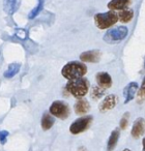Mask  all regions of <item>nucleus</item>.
Masks as SVG:
<instances>
[{
	"instance_id": "nucleus-7",
	"label": "nucleus",
	"mask_w": 145,
	"mask_h": 151,
	"mask_svg": "<svg viewBox=\"0 0 145 151\" xmlns=\"http://www.w3.org/2000/svg\"><path fill=\"white\" fill-rule=\"evenodd\" d=\"M118 99L116 95L114 94H110L107 95L105 99L102 101V103L100 104V111L102 113H106V112L110 111L113 108H115V106L117 105Z\"/></svg>"
},
{
	"instance_id": "nucleus-16",
	"label": "nucleus",
	"mask_w": 145,
	"mask_h": 151,
	"mask_svg": "<svg viewBox=\"0 0 145 151\" xmlns=\"http://www.w3.org/2000/svg\"><path fill=\"white\" fill-rule=\"evenodd\" d=\"M54 122H55V119H54V117H53V115H51L50 113H45L42 117V121H40L42 128L44 130H49L53 126Z\"/></svg>"
},
{
	"instance_id": "nucleus-15",
	"label": "nucleus",
	"mask_w": 145,
	"mask_h": 151,
	"mask_svg": "<svg viewBox=\"0 0 145 151\" xmlns=\"http://www.w3.org/2000/svg\"><path fill=\"white\" fill-rule=\"evenodd\" d=\"M118 15V20H119L121 23H128L130 21H132L133 17H134V12L131 9H124L119 11Z\"/></svg>"
},
{
	"instance_id": "nucleus-18",
	"label": "nucleus",
	"mask_w": 145,
	"mask_h": 151,
	"mask_svg": "<svg viewBox=\"0 0 145 151\" xmlns=\"http://www.w3.org/2000/svg\"><path fill=\"white\" fill-rule=\"evenodd\" d=\"M18 5H19V0H4V11L9 15L17 11Z\"/></svg>"
},
{
	"instance_id": "nucleus-1",
	"label": "nucleus",
	"mask_w": 145,
	"mask_h": 151,
	"mask_svg": "<svg viewBox=\"0 0 145 151\" xmlns=\"http://www.w3.org/2000/svg\"><path fill=\"white\" fill-rule=\"evenodd\" d=\"M87 73V67L82 61H71L65 64L61 69V75L67 80L83 78Z\"/></svg>"
},
{
	"instance_id": "nucleus-11",
	"label": "nucleus",
	"mask_w": 145,
	"mask_h": 151,
	"mask_svg": "<svg viewBox=\"0 0 145 151\" xmlns=\"http://www.w3.org/2000/svg\"><path fill=\"white\" fill-rule=\"evenodd\" d=\"M74 109L77 115L81 116V115L86 114L87 112L90 110V105H89V101H87V99H83V97H80V99H77Z\"/></svg>"
},
{
	"instance_id": "nucleus-23",
	"label": "nucleus",
	"mask_w": 145,
	"mask_h": 151,
	"mask_svg": "<svg viewBox=\"0 0 145 151\" xmlns=\"http://www.w3.org/2000/svg\"><path fill=\"white\" fill-rule=\"evenodd\" d=\"M139 90H141V91H143V92H145V77H144V79H143L142 84H141V87H140V89H139Z\"/></svg>"
},
{
	"instance_id": "nucleus-5",
	"label": "nucleus",
	"mask_w": 145,
	"mask_h": 151,
	"mask_svg": "<svg viewBox=\"0 0 145 151\" xmlns=\"http://www.w3.org/2000/svg\"><path fill=\"white\" fill-rule=\"evenodd\" d=\"M50 114L59 119H66L69 116V107L62 101H55L50 106Z\"/></svg>"
},
{
	"instance_id": "nucleus-26",
	"label": "nucleus",
	"mask_w": 145,
	"mask_h": 151,
	"mask_svg": "<svg viewBox=\"0 0 145 151\" xmlns=\"http://www.w3.org/2000/svg\"><path fill=\"white\" fill-rule=\"evenodd\" d=\"M122 151H132V150H130V149H128V148H126V149H123V150H122Z\"/></svg>"
},
{
	"instance_id": "nucleus-24",
	"label": "nucleus",
	"mask_w": 145,
	"mask_h": 151,
	"mask_svg": "<svg viewBox=\"0 0 145 151\" xmlns=\"http://www.w3.org/2000/svg\"><path fill=\"white\" fill-rule=\"evenodd\" d=\"M142 145H143V150L142 151H145V138L142 140Z\"/></svg>"
},
{
	"instance_id": "nucleus-6",
	"label": "nucleus",
	"mask_w": 145,
	"mask_h": 151,
	"mask_svg": "<svg viewBox=\"0 0 145 151\" xmlns=\"http://www.w3.org/2000/svg\"><path fill=\"white\" fill-rule=\"evenodd\" d=\"M92 123V116H84L75 120L69 126V132L73 134H79L90 127Z\"/></svg>"
},
{
	"instance_id": "nucleus-10",
	"label": "nucleus",
	"mask_w": 145,
	"mask_h": 151,
	"mask_svg": "<svg viewBox=\"0 0 145 151\" xmlns=\"http://www.w3.org/2000/svg\"><path fill=\"white\" fill-rule=\"evenodd\" d=\"M95 80H97V86L102 87L104 89H108L112 86V78L111 76L105 71H101L95 75Z\"/></svg>"
},
{
	"instance_id": "nucleus-25",
	"label": "nucleus",
	"mask_w": 145,
	"mask_h": 151,
	"mask_svg": "<svg viewBox=\"0 0 145 151\" xmlns=\"http://www.w3.org/2000/svg\"><path fill=\"white\" fill-rule=\"evenodd\" d=\"M79 151H86V148H85V147H80Z\"/></svg>"
},
{
	"instance_id": "nucleus-17",
	"label": "nucleus",
	"mask_w": 145,
	"mask_h": 151,
	"mask_svg": "<svg viewBox=\"0 0 145 151\" xmlns=\"http://www.w3.org/2000/svg\"><path fill=\"white\" fill-rule=\"evenodd\" d=\"M20 67H21L20 63H16V62L11 63V64L9 65V67H7V69L5 70L4 77H5V78H7V79L13 78L14 76L17 75V73H19Z\"/></svg>"
},
{
	"instance_id": "nucleus-21",
	"label": "nucleus",
	"mask_w": 145,
	"mask_h": 151,
	"mask_svg": "<svg viewBox=\"0 0 145 151\" xmlns=\"http://www.w3.org/2000/svg\"><path fill=\"white\" fill-rule=\"evenodd\" d=\"M128 119H130V113L126 112L122 115L121 119H120V122H119V126L121 129H126L128 125Z\"/></svg>"
},
{
	"instance_id": "nucleus-9",
	"label": "nucleus",
	"mask_w": 145,
	"mask_h": 151,
	"mask_svg": "<svg viewBox=\"0 0 145 151\" xmlns=\"http://www.w3.org/2000/svg\"><path fill=\"white\" fill-rule=\"evenodd\" d=\"M145 132V120L143 118H137L132 126V137L135 139L140 138Z\"/></svg>"
},
{
	"instance_id": "nucleus-20",
	"label": "nucleus",
	"mask_w": 145,
	"mask_h": 151,
	"mask_svg": "<svg viewBox=\"0 0 145 151\" xmlns=\"http://www.w3.org/2000/svg\"><path fill=\"white\" fill-rule=\"evenodd\" d=\"M44 3H45V0H38V6H35L31 12H30L29 15H28V18H29V19H34V18L42 12L43 7H44Z\"/></svg>"
},
{
	"instance_id": "nucleus-14",
	"label": "nucleus",
	"mask_w": 145,
	"mask_h": 151,
	"mask_svg": "<svg viewBox=\"0 0 145 151\" xmlns=\"http://www.w3.org/2000/svg\"><path fill=\"white\" fill-rule=\"evenodd\" d=\"M119 136H120V132L118 128L112 130L111 134H110V137H109V140H108V143H107L108 151H113L114 149H115L116 145H117V142H118V139H119Z\"/></svg>"
},
{
	"instance_id": "nucleus-19",
	"label": "nucleus",
	"mask_w": 145,
	"mask_h": 151,
	"mask_svg": "<svg viewBox=\"0 0 145 151\" xmlns=\"http://www.w3.org/2000/svg\"><path fill=\"white\" fill-rule=\"evenodd\" d=\"M105 94V89L100 86H95L90 92V96L92 99H100Z\"/></svg>"
},
{
	"instance_id": "nucleus-12",
	"label": "nucleus",
	"mask_w": 145,
	"mask_h": 151,
	"mask_svg": "<svg viewBox=\"0 0 145 151\" xmlns=\"http://www.w3.org/2000/svg\"><path fill=\"white\" fill-rule=\"evenodd\" d=\"M139 86L136 82H131L128 84V86L124 88L123 90V95H124V104H128L132 101L135 97L137 90H138Z\"/></svg>"
},
{
	"instance_id": "nucleus-27",
	"label": "nucleus",
	"mask_w": 145,
	"mask_h": 151,
	"mask_svg": "<svg viewBox=\"0 0 145 151\" xmlns=\"http://www.w3.org/2000/svg\"><path fill=\"white\" fill-rule=\"evenodd\" d=\"M144 66H145V63H144Z\"/></svg>"
},
{
	"instance_id": "nucleus-3",
	"label": "nucleus",
	"mask_w": 145,
	"mask_h": 151,
	"mask_svg": "<svg viewBox=\"0 0 145 151\" xmlns=\"http://www.w3.org/2000/svg\"><path fill=\"white\" fill-rule=\"evenodd\" d=\"M117 21L118 15L114 11L97 14L95 16V23L100 29H107V28L112 27Z\"/></svg>"
},
{
	"instance_id": "nucleus-4",
	"label": "nucleus",
	"mask_w": 145,
	"mask_h": 151,
	"mask_svg": "<svg viewBox=\"0 0 145 151\" xmlns=\"http://www.w3.org/2000/svg\"><path fill=\"white\" fill-rule=\"evenodd\" d=\"M128 33V30L126 26H118L116 28L108 30L104 35V40L108 44H116L118 42H121L126 37Z\"/></svg>"
},
{
	"instance_id": "nucleus-22",
	"label": "nucleus",
	"mask_w": 145,
	"mask_h": 151,
	"mask_svg": "<svg viewBox=\"0 0 145 151\" xmlns=\"http://www.w3.org/2000/svg\"><path fill=\"white\" fill-rule=\"evenodd\" d=\"M7 137H9V132L6 130H2V132H0V143L1 144H5L7 140Z\"/></svg>"
},
{
	"instance_id": "nucleus-13",
	"label": "nucleus",
	"mask_w": 145,
	"mask_h": 151,
	"mask_svg": "<svg viewBox=\"0 0 145 151\" xmlns=\"http://www.w3.org/2000/svg\"><path fill=\"white\" fill-rule=\"evenodd\" d=\"M132 0H111L109 3H108V9H111V11H121V9H128V6L131 4Z\"/></svg>"
},
{
	"instance_id": "nucleus-8",
	"label": "nucleus",
	"mask_w": 145,
	"mask_h": 151,
	"mask_svg": "<svg viewBox=\"0 0 145 151\" xmlns=\"http://www.w3.org/2000/svg\"><path fill=\"white\" fill-rule=\"evenodd\" d=\"M100 59H101V52H100V50L85 51V52L81 53L80 55V60L82 62L95 63V62H99Z\"/></svg>"
},
{
	"instance_id": "nucleus-2",
	"label": "nucleus",
	"mask_w": 145,
	"mask_h": 151,
	"mask_svg": "<svg viewBox=\"0 0 145 151\" xmlns=\"http://www.w3.org/2000/svg\"><path fill=\"white\" fill-rule=\"evenodd\" d=\"M65 89L69 94L77 97V99L84 97L89 90V82L84 77L74 79V80H69L66 86H65Z\"/></svg>"
}]
</instances>
